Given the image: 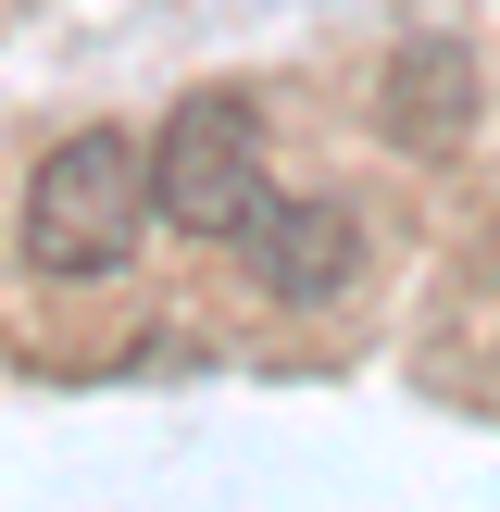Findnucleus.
Segmentation results:
<instances>
[{
  "label": "nucleus",
  "mask_w": 500,
  "mask_h": 512,
  "mask_svg": "<svg viewBox=\"0 0 500 512\" xmlns=\"http://www.w3.org/2000/svg\"><path fill=\"white\" fill-rule=\"evenodd\" d=\"M350 275H363V225H350V200H275V213L250 225V288H263L275 313H338Z\"/></svg>",
  "instance_id": "20e7f679"
},
{
  "label": "nucleus",
  "mask_w": 500,
  "mask_h": 512,
  "mask_svg": "<svg viewBox=\"0 0 500 512\" xmlns=\"http://www.w3.org/2000/svg\"><path fill=\"white\" fill-rule=\"evenodd\" d=\"M150 200H163V225H188V238H250V225L275 213L263 200V113H250L238 88H188L163 113V138H150Z\"/></svg>",
  "instance_id": "f03ea898"
},
{
  "label": "nucleus",
  "mask_w": 500,
  "mask_h": 512,
  "mask_svg": "<svg viewBox=\"0 0 500 512\" xmlns=\"http://www.w3.org/2000/svg\"><path fill=\"white\" fill-rule=\"evenodd\" d=\"M375 125H388V150H413V163H450V150L475 138V50L450 38V25H413V38L375 63Z\"/></svg>",
  "instance_id": "7ed1b4c3"
},
{
  "label": "nucleus",
  "mask_w": 500,
  "mask_h": 512,
  "mask_svg": "<svg viewBox=\"0 0 500 512\" xmlns=\"http://www.w3.org/2000/svg\"><path fill=\"white\" fill-rule=\"evenodd\" d=\"M150 150L125 138V125H75V138H50L38 163H25V200H13V238L25 263L50 275V288H100V275L138 263L150 238Z\"/></svg>",
  "instance_id": "f257e3e1"
}]
</instances>
